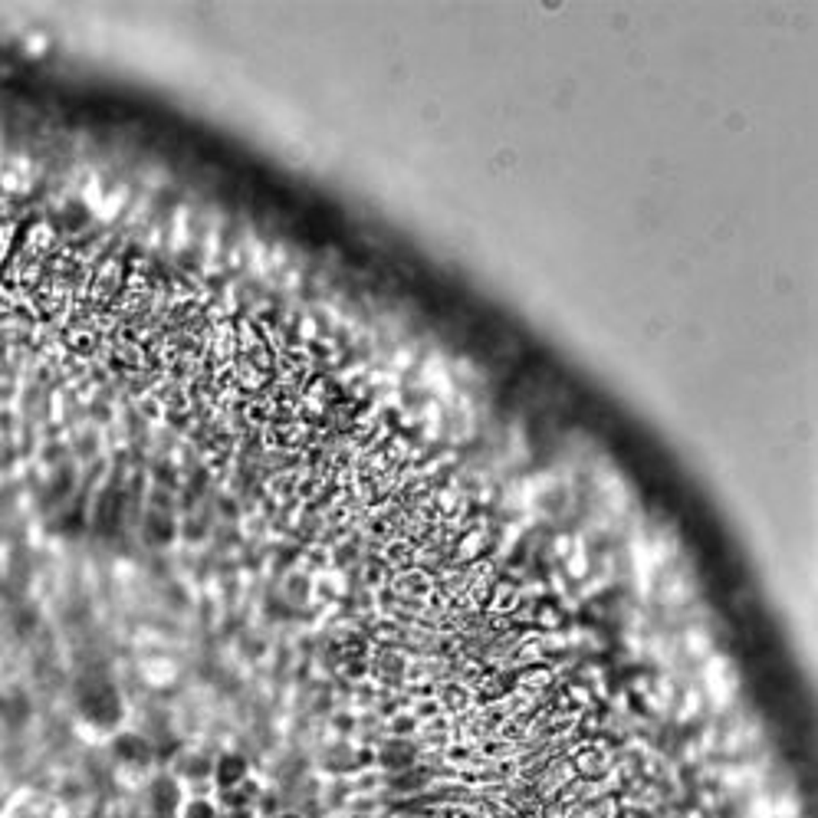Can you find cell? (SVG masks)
<instances>
[{
	"mask_svg": "<svg viewBox=\"0 0 818 818\" xmlns=\"http://www.w3.org/2000/svg\"><path fill=\"white\" fill-rule=\"evenodd\" d=\"M82 710H86V717H92L96 723H112V719L118 717V700L108 684H99V687L86 690Z\"/></svg>",
	"mask_w": 818,
	"mask_h": 818,
	"instance_id": "cell-1",
	"label": "cell"
},
{
	"mask_svg": "<svg viewBox=\"0 0 818 818\" xmlns=\"http://www.w3.org/2000/svg\"><path fill=\"white\" fill-rule=\"evenodd\" d=\"M177 808H181V788H177L175 779H158L155 788H151V812L158 818H175Z\"/></svg>",
	"mask_w": 818,
	"mask_h": 818,
	"instance_id": "cell-2",
	"label": "cell"
},
{
	"mask_svg": "<svg viewBox=\"0 0 818 818\" xmlns=\"http://www.w3.org/2000/svg\"><path fill=\"white\" fill-rule=\"evenodd\" d=\"M214 779L220 788H234L246 779V762L240 756H220L214 766Z\"/></svg>",
	"mask_w": 818,
	"mask_h": 818,
	"instance_id": "cell-3",
	"label": "cell"
},
{
	"mask_svg": "<svg viewBox=\"0 0 818 818\" xmlns=\"http://www.w3.org/2000/svg\"><path fill=\"white\" fill-rule=\"evenodd\" d=\"M116 753L125 759V762H148V756H151V753H148V746L138 736H122L116 743Z\"/></svg>",
	"mask_w": 818,
	"mask_h": 818,
	"instance_id": "cell-4",
	"label": "cell"
},
{
	"mask_svg": "<svg viewBox=\"0 0 818 818\" xmlns=\"http://www.w3.org/2000/svg\"><path fill=\"white\" fill-rule=\"evenodd\" d=\"M175 818H220V815H217L214 802H207V798H187V802H181Z\"/></svg>",
	"mask_w": 818,
	"mask_h": 818,
	"instance_id": "cell-5",
	"label": "cell"
},
{
	"mask_svg": "<svg viewBox=\"0 0 818 818\" xmlns=\"http://www.w3.org/2000/svg\"><path fill=\"white\" fill-rule=\"evenodd\" d=\"M575 769H579L581 776H601V772L608 769V762L601 759V753H581V756L575 759Z\"/></svg>",
	"mask_w": 818,
	"mask_h": 818,
	"instance_id": "cell-6",
	"label": "cell"
},
{
	"mask_svg": "<svg viewBox=\"0 0 818 818\" xmlns=\"http://www.w3.org/2000/svg\"><path fill=\"white\" fill-rule=\"evenodd\" d=\"M382 759H384V766H411L414 753L408 746H388Z\"/></svg>",
	"mask_w": 818,
	"mask_h": 818,
	"instance_id": "cell-7",
	"label": "cell"
},
{
	"mask_svg": "<svg viewBox=\"0 0 818 818\" xmlns=\"http://www.w3.org/2000/svg\"><path fill=\"white\" fill-rule=\"evenodd\" d=\"M427 782V772H408V776H401V779H394V786L398 788H414V786H424Z\"/></svg>",
	"mask_w": 818,
	"mask_h": 818,
	"instance_id": "cell-8",
	"label": "cell"
},
{
	"mask_svg": "<svg viewBox=\"0 0 818 818\" xmlns=\"http://www.w3.org/2000/svg\"><path fill=\"white\" fill-rule=\"evenodd\" d=\"M276 818H299V815H293V812H286V815H276Z\"/></svg>",
	"mask_w": 818,
	"mask_h": 818,
	"instance_id": "cell-9",
	"label": "cell"
},
{
	"mask_svg": "<svg viewBox=\"0 0 818 818\" xmlns=\"http://www.w3.org/2000/svg\"><path fill=\"white\" fill-rule=\"evenodd\" d=\"M522 818H539V815H522Z\"/></svg>",
	"mask_w": 818,
	"mask_h": 818,
	"instance_id": "cell-10",
	"label": "cell"
}]
</instances>
